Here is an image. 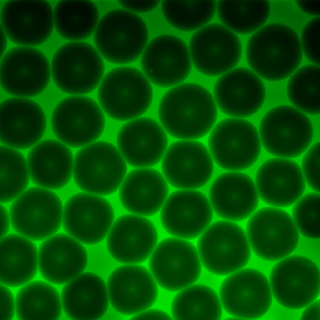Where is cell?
<instances>
[{
  "instance_id": "1",
  "label": "cell",
  "mask_w": 320,
  "mask_h": 320,
  "mask_svg": "<svg viewBox=\"0 0 320 320\" xmlns=\"http://www.w3.org/2000/svg\"><path fill=\"white\" fill-rule=\"evenodd\" d=\"M158 116L161 125L172 137L196 140L212 130L218 117L217 106L211 92L199 84L181 83L172 88L162 97Z\"/></svg>"
},
{
  "instance_id": "2",
  "label": "cell",
  "mask_w": 320,
  "mask_h": 320,
  "mask_svg": "<svg viewBox=\"0 0 320 320\" xmlns=\"http://www.w3.org/2000/svg\"><path fill=\"white\" fill-rule=\"evenodd\" d=\"M245 55L252 70L261 78L276 82L288 78L298 68L303 53L300 38L292 28L272 23L251 36Z\"/></svg>"
},
{
  "instance_id": "3",
  "label": "cell",
  "mask_w": 320,
  "mask_h": 320,
  "mask_svg": "<svg viewBox=\"0 0 320 320\" xmlns=\"http://www.w3.org/2000/svg\"><path fill=\"white\" fill-rule=\"evenodd\" d=\"M103 112L116 120L126 121L139 117L152 103L153 91L142 72L131 66L114 68L104 76L97 92Z\"/></svg>"
},
{
  "instance_id": "4",
  "label": "cell",
  "mask_w": 320,
  "mask_h": 320,
  "mask_svg": "<svg viewBox=\"0 0 320 320\" xmlns=\"http://www.w3.org/2000/svg\"><path fill=\"white\" fill-rule=\"evenodd\" d=\"M147 26L139 16L127 10H111L101 18L94 33L96 48L108 62L130 64L141 56L148 43Z\"/></svg>"
},
{
  "instance_id": "5",
  "label": "cell",
  "mask_w": 320,
  "mask_h": 320,
  "mask_svg": "<svg viewBox=\"0 0 320 320\" xmlns=\"http://www.w3.org/2000/svg\"><path fill=\"white\" fill-rule=\"evenodd\" d=\"M51 76L61 91L82 95L94 91L104 76L103 58L97 49L83 42H72L59 48L51 64Z\"/></svg>"
},
{
  "instance_id": "6",
  "label": "cell",
  "mask_w": 320,
  "mask_h": 320,
  "mask_svg": "<svg viewBox=\"0 0 320 320\" xmlns=\"http://www.w3.org/2000/svg\"><path fill=\"white\" fill-rule=\"evenodd\" d=\"M127 170L126 162L116 146L99 141L77 152L73 177L76 185L82 191L106 196L119 189Z\"/></svg>"
},
{
  "instance_id": "7",
  "label": "cell",
  "mask_w": 320,
  "mask_h": 320,
  "mask_svg": "<svg viewBox=\"0 0 320 320\" xmlns=\"http://www.w3.org/2000/svg\"><path fill=\"white\" fill-rule=\"evenodd\" d=\"M197 248L204 268L220 276L244 268L251 256L244 229L227 220L218 221L210 225L199 237Z\"/></svg>"
},
{
  "instance_id": "8",
  "label": "cell",
  "mask_w": 320,
  "mask_h": 320,
  "mask_svg": "<svg viewBox=\"0 0 320 320\" xmlns=\"http://www.w3.org/2000/svg\"><path fill=\"white\" fill-rule=\"evenodd\" d=\"M258 132L262 145L268 153L290 159L306 152L314 135L312 124L308 116L287 105L268 111L261 120Z\"/></svg>"
},
{
  "instance_id": "9",
  "label": "cell",
  "mask_w": 320,
  "mask_h": 320,
  "mask_svg": "<svg viewBox=\"0 0 320 320\" xmlns=\"http://www.w3.org/2000/svg\"><path fill=\"white\" fill-rule=\"evenodd\" d=\"M209 150L216 163L228 171L245 170L259 157L262 143L259 132L250 121L224 119L213 127L208 139Z\"/></svg>"
},
{
  "instance_id": "10",
  "label": "cell",
  "mask_w": 320,
  "mask_h": 320,
  "mask_svg": "<svg viewBox=\"0 0 320 320\" xmlns=\"http://www.w3.org/2000/svg\"><path fill=\"white\" fill-rule=\"evenodd\" d=\"M246 234L251 250L265 261H277L291 255L298 246L299 232L286 211L273 207L262 208L250 217Z\"/></svg>"
},
{
  "instance_id": "11",
  "label": "cell",
  "mask_w": 320,
  "mask_h": 320,
  "mask_svg": "<svg viewBox=\"0 0 320 320\" xmlns=\"http://www.w3.org/2000/svg\"><path fill=\"white\" fill-rule=\"evenodd\" d=\"M63 206L58 195L38 187L26 189L11 203L9 213L15 231L35 241L55 234L62 223Z\"/></svg>"
},
{
  "instance_id": "12",
  "label": "cell",
  "mask_w": 320,
  "mask_h": 320,
  "mask_svg": "<svg viewBox=\"0 0 320 320\" xmlns=\"http://www.w3.org/2000/svg\"><path fill=\"white\" fill-rule=\"evenodd\" d=\"M51 125L58 140L68 147L78 148L99 138L104 129L105 118L95 100L87 96L73 95L63 99L56 106Z\"/></svg>"
},
{
  "instance_id": "13",
  "label": "cell",
  "mask_w": 320,
  "mask_h": 320,
  "mask_svg": "<svg viewBox=\"0 0 320 320\" xmlns=\"http://www.w3.org/2000/svg\"><path fill=\"white\" fill-rule=\"evenodd\" d=\"M320 269L312 260L290 255L278 262L270 272L269 282L276 301L292 310L305 308L320 295Z\"/></svg>"
},
{
  "instance_id": "14",
  "label": "cell",
  "mask_w": 320,
  "mask_h": 320,
  "mask_svg": "<svg viewBox=\"0 0 320 320\" xmlns=\"http://www.w3.org/2000/svg\"><path fill=\"white\" fill-rule=\"evenodd\" d=\"M219 296L223 308L233 319L256 320L269 310L273 296L269 279L256 269L243 268L222 282Z\"/></svg>"
},
{
  "instance_id": "15",
  "label": "cell",
  "mask_w": 320,
  "mask_h": 320,
  "mask_svg": "<svg viewBox=\"0 0 320 320\" xmlns=\"http://www.w3.org/2000/svg\"><path fill=\"white\" fill-rule=\"evenodd\" d=\"M202 266L193 243L176 237L159 242L148 261L149 270L158 284L171 292L194 283L201 275Z\"/></svg>"
},
{
  "instance_id": "16",
  "label": "cell",
  "mask_w": 320,
  "mask_h": 320,
  "mask_svg": "<svg viewBox=\"0 0 320 320\" xmlns=\"http://www.w3.org/2000/svg\"><path fill=\"white\" fill-rule=\"evenodd\" d=\"M2 88L14 96L32 98L42 93L49 83L51 65L41 51L32 47H13L1 58Z\"/></svg>"
},
{
  "instance_id": "17",
  "label": "cell",
  "mask_w": 320,
  "mask_h": 320,
  "mask_svg": "<svg viewBox=\"0 0 320 320\" xmlns=\"http://www.w3.org/2000/svg\"><path fill=\"white\" fill-rule=\"evenodd\" d=\"M188 48L195 68L211 77L221 75L235 68L242 53L238 36L223 25L216 23L197 30L190 39Z\"/></svg>"
},
{
  "instance_id": "18",
  "label": "cell",
  "mask_w": 320,
  "mask_h": 320,
  "mask_svg": "<svg viewBox=\"0 0 320 320\" xmlns=\"http://www.w3.org/2000/svg\"><path fill=\"white\" fill-rule=\"evenodd\" d=\"M140 65L150 82L168 88L187 79L192 63L188 47L182 39L173 35L163 34L148 42L141 56Z\"/></svg>"
},
{
  "instance_id": "19",
  "label": "cell",
  "mask_w": 320,
  "mask_h": 320,
  "mask_svg": "<svg viewBox=\"0 0 320 320\" xmlns=\"http://www.w3.org/2000/svg\"><path fill=\"white\" fill-rule=\"evenodd\" d=\"M114 219L113 208L106 198L80 192L72 196L65 203L62 224L68 235L83 244L92 245L105 238Z\"/></svg>"
},
{
  "instance_id": "20",
  "label": "cell",
  "mask_w": 320,
  "mask_h": 320,
  "mask_svg": "<svg viewBox=\"0 0 320 320\" xmlns=\"http://www.w3.org/2000/svg\"><path fill=\"white\" fill-rule=\"evenodd\" d=\"M1 28L13 43L32 47L45 42L54 29L53 11L45 0H11L1 11Z\"/></svg>"
},
{
  "instance_id": "21",
  "label": "cell",
  "mask_w": 320,
  "mask_h": 320,
  "mask_svg": "<svg viewBox=\"0 0 320 320\" xmlns=\"http://www.w3.org/2000/svg\"><path fill=\"white\" fill-rule=\"evenodd\" d=\"M162 171L167 182L179 189L201 188L209 181L214 169L213 159L207 146L196 140L172 143L162 158Z\"/></svg>"
},
{
  "instance_id": "22",
  "label": "cell",
  "mask_w": 320,
  "mask_h": 320,
  "mask_svg": "<svg viewBox=\"0 0 320 320\" xmlns=\"http://www.w3.org/2000/svg\"><path fill=\"white\" fill-rule=\"evenodd\" d=\"M213 210L207 197L195 190L175 191L161 210L162 227L170 235L187 240L198 238L210 225Z\"/></svg>"
},
{
  "instance_id": "23",
  "label": "cell",
  "mask_w": 320,
  "mask_h": 320,
  "mask_svg": "<svg viewBox=\"0 0 320 320\" xmlns=\"http://www.w3.org/2000/svg\"><path fill=\"white\" fill-rule=\"evenodd\" d=\"M266 94L261 78L244 67L235 68L221 75L213 88L217 106L232 118H246L256 113L262 106Z\"/></svg>"
},
{
  "instance_id": "24",
  "label": "cell",
  "mask_w": 320,
  "mask_h": 320,
  "mask_svg": "<svg viewBox=\"0 0 320 320\" xmlns=\"http://www.w3.org/2000/svg\"><path fill=\"white\" fill-rule=\"evenodd\" d=\"M110 303L123 315H134L151 308L158 294V284L149 270L138 264H124L108 280Z\"/></svg>"
},
{
  "instance_id": "25",
  "label": "cell",
  "mask_w": 320,
  "mask_h": 320,
  "mask_svg": "<svg viewBox=\"0 0 320 320\" xmlns=\"http://www.w3.org/2000/svg\"><path fill=\"white\" fill-rule=\"evenodd\" d=\"M47 119L41 106L28 98L13 97L0 106V141L2 145L26 150L38 143L44 136Z\"/></svg>"
},
{
  "instance_id": "26",
  "label": "cell",
  "mask_w": 320,
  "mask_h": 320,
  "mask_svg": "<svg viewBox=\"0 0 320 320\" xmlns=\"http://www.w3.org/2000/svg\"><path fill=\"white\" fill-rule=\"evenodd\" d=\"M116 143L126 162L136 168L154 166L168 148L166 132L156 120L147 117L128 121L119 129Z\"/></svg>"
},
{
  "instance_id": "27",
  "label": "cell",
  "mask_w": 320,
  "mask_h": 320,
  "mask_svg": "<svg viewBox=\"0 0 320 320\" xmlns=\"http://www.w3.org/2000/svg\"><path fill=\"white\" fill-rule=\"evenodd\" d=\"M108 250L123 264H139L150 258L158 241L157 229L148 218L126 214L114 222L107 235Z\"/></svg>"
},
{
  "instance_id": "28",
  "label": "cell",
  "mask_w": 320,
  "mask_h": 320,
  "mask_svg": "<svg viewBox=\"0 0 320 320\" xmlns=\"http://www.w3.org/2000/svg\"><path fill=\"white\" fill-rule=\"evenodd\" d=\"M259 198L268 205L284 208L302 196L306 182L301 168L290 158L275 157L264 162L255 177Z\"/></svg>"
},
{
  "instance_id": "29",
  "label": "cell",
  "mask_w": 320,
  "mask_h": 320,
  "mask_svg": "<svg viewBox=\"0 0 320 320\" xmlns=\"http://www.w3.org/2000/svg\"><path fill=\"white\" fill-rule=\"evenodd\" d=\"M213 210L219 217L232 222H240L256 211L259 197L255 182L248 175L231 171L217 177L209 192Z\"/></svg>"
},
{
  "instance_id": "30",
  "label": "cell",
  "mask_w": 320,
  "mask_h": 320,
  "mask_svg": "<svg viewBox=\"0 0 320 320\" xmlns=\"http://www.w3.org/2000/svg\"><path fill=\"white\" fill-rule=\"evenodd\" d=\"M38 270L46 281L65 284L82 273L87 265L86 249L69 235L60 233L45 239L38 250Z\"/></svg>"
},
{
  "instance_id": "31",
  "label": "cell",
  "mask_w": 320,
  "mask_h": 320,
  "mask_svg": "<svg viewBox=\"0 0 320 320\" xmlns=\"http://www.w3.org/2000/svg\"><path fill=\"white\" fill-rule=\"evenodd\" d=\"M27 161L30 179L38 187L58 190L66 186L73 176V153L59 140L40 141L29 151Z\"/></svg>"
},
{
  "instance_id": "32",
  "label": "cell",
  "mask_w": 320,
  "mask_h": 320,
  "mask_svg": "<svg viewBox=\"0 0 320 320\" xmlns=\"http://www.w3.org/2000/svg\"><path fill=\"white\" fill-rule=\"evenodd\" d=\"M169 193L162 173L151 168L133 169L126 175L119 189L120 202L132 213L148 217L161 209Z\"/></svg>"
},
{
  "instance_id": "33",
  "label": "cell",
  "mask_w": 320,
  "mask_h": 320,
  "mask_svg": "<svg viewBox=\"0 0 320 320\" xmlns=\"http://www.w3.org/2000/svg\"><path fill=\"white\" fill-rule=\"evenodd\" d=\"M61 297L62 309L72 320H98L109 308L107 284L92 272H83L65 284Z\"/></svg>"
},
{
  "instance_id": "34",
  "label": "cell",
  "mask_w": 320,
  "mask_h": 320,
  "mask_svg": "<svg viewBox=\"0 0 320 320\" xmlns=\"http://www.w3.org/2000/svg\"><path fill=\"white\" fill-rule=\"evenodd\" d=\"M38 270V250L32 240L14 233L1 238V283L11 288L22 286L32 281Z\"/></svg>"
},
{
  "instance_id": "35",
  "label": "cell",
  "mask_w": 320,
  "mask_h": 320,
  "mask_svg": "<svg viewBox=\"0 0 320 320\" xmlns=\"http://www.w3.org/2000/svg\"><path fill=\"white\" fill-rule=\"evenodd\" d=\"M54 27L64 39L86 40L94 33L99 21L98 8L92 1L61 0L53 11Z\"/></svg>"
},
{
  "instance_id": "36",
  "label": "cell",
  "mask_w": 320,
  "mask_h": 320,
  "mask_svg": "<svg viewBox=\"0 0 320 320\" xmlns=\"http://www.w3.org/2000/svg\"><path fill=\"white\" fill-rule=\"evenodd\" d=\"M16 316L18 320H58L62 308L61 295L52 283L31 281L18 291Z\"/></svg>"
},
{
  "instance_id": "37",
  "label": "cell",
  "mask_w": 320,
  "mask_h": 320,
  "mask_svg": "<svg viewBox=\"0 0 320 320\" xmlns=\"http://www.w3.org/2000/svg\"><path fill=\"white\" fill-rule=\"evenodd\" d=\"M172 300L175 320H220L223 308L219 295L210 287L193 284L179 291Z\"/></svg>"
},
{
  "instance_id": "38",
  "label": "cell",
  "mask_w": 320,
  "mask_h": 320,
  "mask_svg": "<svg viewBox=\"0 0 320 320\" xmlns=\"http://www.w3.org/2000/svg\"><path fill=\"white\" fill-rule=\"evenodd\" d=\"M216 11L223 25L242 35L253 33L267 21L270 4L267 0H219Z\"/></svg>"
},
{
  "instance_id": "39",
  "label": "cell",
  "mask_w": 320,
  "mask_h": 320,
  "mask_svg": "<svg viewBox=\"0 0 320 320\" xmlns=\"http://www.w3.org/2000/svg\"><path fill=\"white\" fill-rule=\"evenodd\" d=\"M215 0H163L161 8L167 22L181 31L197 30L208 24L216 12Z\"/></svg>"
},
{
  "instance_id": "40",
  "label": "cell",
  "mask_w": 320,
  "mask_h": 320,
  "mask_svg": "<svg viewBox=\"0 0 320 320\" xmlns=\"http://www.w3.org/2000/svg\"><path fill=\"white\" fill-rule=\"evenodd\" d=\"M320 66L308 64L298 68L290 76L287 86L293 106L306 114L320 113Z\"/></svg>"
},
{
  "instance_id": "41",
  "label": "cell",
  "mask_w": 320,
  "mask_h": 320,
  "mask_svg": "<svg viewBox=\"0 0 320 320\" xmlns=\"http://www.w3.org/2000/svg\"><path fill=\"white\" fill-rule=\"evenodd\" d=\"M0 202H9L27 188L30 179L26 159L18 150L0 146Z\"/></svg>"
},
{
  "instance_id": "42",
  "label": "cell",
  "mask_w": 320,
  "mask_h": 320,
  "mask_svg": "<svg viewBox=\"0 0 320 320\" xmlns=\"http://www.w3.org/2000/svg\"><path fill=\"white\" fill-rule=\"evenodd\" d=\"M320 194L311 192L302 196L294 204L292 217L299 233L309 239L320 238Z\"/></svg>"
},
{
  "instance_id": "43",
  "label": "cell",
  "mask_w": 320,
  "mask_h": 320,
  "mask_svg": "<svg viewBox=\"0 0 320 320\" xmlns=\"http://www.w3.org/2000/svg\"><path fill=\"white\" fill-rule=\"evenodd\" d=\"M320 17L310 20L304 28L300 39L302 53L310 62L320 65Z\"/></svg>"
},
{
  "instance_id": "44",
  "label": "cell",
  "mask_w": 320,
  "mask_h": 320,
  "mask_svg": "<svg viewBox=\"0 0 320 320\" xmlns=\"http://www.w3.org/2000/svg\"><path fill=\"white\" fill-rule=\"evenodd\" d=\"M320 142L314 143L306 151L301 168L305 182L316 192L319 193Z\"/></svg>"
},
{
  "instance_id": "45",
  "label": "cell",
  "mask_w": 320,
  "mask_h": 320,
  "mask_svg": "<svg viewBox=\"0 0 320 320\" xmlns=\"http://www.w3.org/2000/svg\"><path fill=\"white\" fill-rule=\"evenodd\" d=\"M0 320L13 319L16 315V300L8 286L1 283Z\"/></svg>"
},
{
  "instance_id": "46",
  "label": "cell",
  "mask_w": 320,
  "mask_h": 320,
  "mask_svg": "<svg viewBox=\"0 0 320 320\" xmlns=\"http://www.w3.org/2000/svg\"><path fill=\"white\" fill-rule=\"evenodd\" d=\"M160 0H118L126 10L135 13H143L153 10L160 4Z\"/></svg>"
},
{
  "instance_id": "47",
  "label": "cell",
  "mask_w": 320,
  "mask_h": 320,
  "mask_svg": "<svg viewBox=\"0 0 320 320\" xmlns=\"http://www.w3.org/2000/svg\"><path fill=\"white\" fill-rule=\"evenodd\" d=\"M130 320L163 319L172 320V317L164 311L155 308H148L136 314Z\"/></svg>"
},
{
  "instance_id": "48",
  "label": "cell",
  "mask_w": 320,
  "mask_h": 320,
  "mask_svg": "<svg viewBox=\"0 0 320 320\" xmlns=\"http://www.w3.org/2000/svg\"><path fill=\"white\" fill-rule=\"evenodd\" d=\"M295 1L305 13L316 17L319 16L320 0H296Z\"/></svg>"
},
{
  "instance_id": "49",
  "label": "cell",
  "mask_w": 320,
  "mask_h": 320,
  "mask_svg": "<svg viewBox=\"0 0 320 320\" xmlns=\"http://www.w3.org/2000/svg\"><path fill=\"white\" fill-rule=\"evenodd\" d=\"M305 308L300 319L320 320L319 299L314 301Z\"/></svg>"
},
{
  "instance_id": "50",
  "label": "cell",
  "mask_w": 320,
  "mask_h": 320,
  "mask_svg": "<svg viewBox=\"0 0 320 320\" xmlns=\"http://www.w3.org/2000/svg\"><path fill=\"white\" fill-rule=\"evenodd\" d=\"M0 216L1 238L7 235L11 223L9 213L5 207L2 204H0Z\"/></svg>"
},
{
  "instance_id": "51",
  "label": "cell",
  "mask_w": 320,
  "mask_h": 320,
  "mask_svg": "<svg viewBox=\"0 0 320 320\" xmlns=\"http://www.w3.org/2000/svg\"><path fill=\"white\" fill-rule=\"evenodd\" d=\"M123 315L119 313L113 308V309H109V308L106 312L105 314L102 318H105V319H111V318H113V319H122L124 317Z\"/></svg>"
},
{
  "instance_id": "52",
  "label": "cell",
  "mask_w": 320,
  "mask_h": 320,
  "mask_svg": "<svg viewBox=\"0 0 320 320\" xmlns=\"http://www.w3.org/2000/svg\"><path fill=\"white\" fill-rule=\"evenodd\" d=\"M1 58L6 52L8 45V37L1 28Z\"/></svg>"
}]
</instances>
